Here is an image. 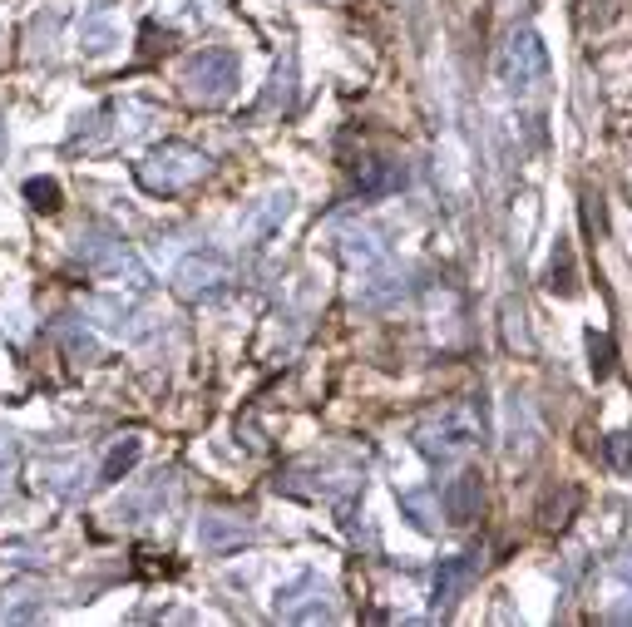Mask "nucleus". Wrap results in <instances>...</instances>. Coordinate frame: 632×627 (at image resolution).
Listing matches in <instances>:
<instances>
[{
  "label": "nucleus",
  "mask_w": 632,
  "mask_h": 627,
  "mask_svg": "<svg viewBox=\"0 0 632 627\" xmlns=\"http://www.w3.org/2000/svg\"><path fill=\"white\" fill-rule=\"evenodd\" d=\"M139 183L158 193V198H168V193H183V188H193L203 173H208V154L203 149H193V144H163L154 154L144 158L139 168Z\"/></svg>",
  "instance_id": "1"
},
{
  "label": "nucleus",
  "mask_w": 632,
  "mask_h": 627,
  "mask_svg": "<svg viewBox=\"0 0 632 627\" xmlns=\"http://www.w3.org/2000/svg\"><path fill=\"white\" fill-rule=\"evenodd\" d=\"M237 79H242V65H237L233 50H203V55L188 60L183 89H188V99H198V104H223V99L237 89Z\"/></svg>",
  "instance_id": "2"
},
{
  "label": "nucleus",
  "mask_w": 632,
  "mask_h": 627,
  "mask_svg": "<svg viewBox=\"0 0 632 627\" xmlns=\"http://www.w3.org/2000/svg\"><path fill=\"white\" fill-rule=\"evenodd\" d=\"M494 70H499V79H504L509 89L529 94V89H539V84L549 79V50L539 45V35H534V30H519V35H509V40H504V50H499Z\"/></svg>",
  "instance_id": "3"
},
{
  "label": "nucleus",
  "mask_w": 632,
  "mask_h": 627,
  "mask_svg": "<svg viewBox=\"0 0 632 627\" xmlns=\"http://www.w3.org/2000/svg\"><path fill=\"white\" fill-rule=\"evenodd\" d=\"M75 252L84 257V267L99 272V277H129V282H144V277H149V272L139 267V257L129 252V242L119 233H109V228H84L75 242Z\"/></svg>",
  "instance_id": "4"
},
{
  "label": "nucleus",
  "mask_w": 632,
  "mask_h": 627,
  "mask_svg": "<svg viewBox=\"0 0 632 627\" xmlns=\"http://www.w3.org/2000/svg\"><path fill=\"white\" fill-rule=\"evenodd\" d=\"M474 420L465 410H440V415H430L420 430H415V445H420V455H430V460H455L460 450H470L474 445Z\"/></svg>",
  "instance_id": "5"
},
{
  "label": "nucleus",
  "mask_w": 632,
  "mask_h": 627,
  "mask_svg": "<svg viewBox=\"0 0 632 627\" xmlns=\"http://www.w3.org/2000/svg\"><path fill=\"white\" fill-rule=\"evenodd\" d=\"M228 277H233V262H228V252H218V247L188 252V257L173 267V287H178V297H188V302L218 292Z\"/></svg>",
  "instance_id": "6"
},
{
  "label": "nucleus",
  "mask_w": 632,
  "mask_h": 627,
  "mask_svg": "<svg viewBox=\"0 0 632 627\" xmlns=\"http://www.w3.org/2000/svg\"><path fill=\"white\" fill-rule=\"evenodd\" d=\"M277 618H287V623H331L336 618L331 583H321L316 573H302L297 583H287L277 593Z\"/></svg>",
  "instance_id": "7"
},
{
  "label": "nucleus",
  "mask_w": 632,
  "mask_h": 627,
  "mask_svg": "<svg viewBox=\"0 0 632 627\" xmlns=\"http://www.w3.org/2000/svg\"><path fill=\"white\" fill-rule=\"evenodd\" d=\"M474 578H479V553H455V558H445L440 573H435V603H440V608H455V603L470 593Z\"/></svg>",
  "instance_id": "8"
},
{
  "label": "nucleus",
  "mask_w": 632,
  "mask_h": 627,
  "mask_svg": "<svg viewBox=\"0 0 632 627\" xmlns=\"http://www.w3.org/2000/svg\"><path fill=\"white\" fill-rule=\"evenodd\" d=\"M440 509H445V519H450V524H474V519H479V509H484V484H479V474H460V479H450V484H445V494H440Z\"/></svg>",
  "instance_id": "9"
},
{
  "label": "nucleus",
  "mask_w": 632,
  "mask_h": 627,
  "mask_svg": "<svg viewBox=\"0 0 632 627\" xmlns=\"http://www.w3.org/2000/svg\"><path fill=\"white\" fill-rule=\"evenodd\" d=\"M198 539H203L208 553H233L252 539V524H247L242 514H208V519L198 524Z\"/></svg>",
  "instance_id": "10"
},
{
  "label": "nucleus",
  "mask_w": 632,
  "mask_h": 627,
  "mask_svg": "<svg viewBox=\"0 0 632 627\" xmlns=\"http://www.w3.org/2000/svg\"><path fill=\"white\" fill-rule=\"evenodd\" d=\"M400 509L410 514V524L420 534H435V519H440V489H410L400 494Z\"/></svg>",
  "instance_id": "11"
},
{
  "label": "nucleus",
  "mask_w": 632,
  "mask_h": 627,
  "mask_svg": "<svg viewBox=\"0 0 632 627\" xmlns=\"http://www.w3.org/2000/svg\"><path fill=\"white\" fill-rule=\"evenodd\" d=\"M405 183V168L400 163H386V158H376L371 168H366V178H361V193L366 198H381V193H391Z\"/></svg>",
  "instance_id": "12"
},
{
  "label": "nucleus",
  "mask_w": 632,
  "mask_h": 627,
  "mask_svg": "<svg viewBox=\"0 0 632 627\" xmlns=\"http://www.w3.org/2000/svg\"><path fill=\"white\" fill-rule=\"evenodd\" d=\"M139 440H119L114 450H109V460H104V470H99V484H119V474L134 470V460H139Z\"/></svg>",
  "instance_id": "13"
},
{
  "label": "nucleus",
  "mask_w": 632,
  "mask_h": 627,
  "mask_svg": "<svg viewBox=\"0 0 632 627\" xmlns=\"http://www.w3.org/2000/svg\"><path fill=\"white\" fill-rule=\"evenodd\" d=\"M287 213H292V193H272V198H267V208L252 218V233L267 237L277 223H282V218H287Z\"/></svg>",
  "instance_id": "14"
},
{
  "label": "nucleus",
  "mask_w": 632,
  "mask_h": 627,
  "mask_svg": "<svg viewBox=\"0 0 632 627\" xmlns=\"http://www.w3.org/2000/svg\"><path fill=\"white\" fill-rule=\"evenodd\" d=\"M114 40H119V35H114V25H109L104 15H89V20H84V50H89V55L114 50Z\"/></svg>",
  "instance_id": "15"
},
{
  "label": "nucleus",
  "mask_w": 632,
  "mask_h": 627,
  "mask_svg": "<svg viewBox=\"0 0 632 627\" xmlns=\"http://www.w3.org/2000/svg\"><path fill=\"white\" fill-rule=\"evenodd\" d=\"M25 198H30L35 208L55 213V208H60V183H55V178H30V183H25Z\"/></svg>",
  "instance_id": "16"
},
{
  "label": "nucleus",
  "mask_w": 632,
  "mask_h": 627,
  "mask_svg": "<svg viewBox=\"0 0 632 627\" xmlns=\"http://www.w3.org/2000/svg\"><path fill=\"white\" fill-rule=\"evenodd\" d=\"M287 109L292 104V60L287 65H277V75H272V89H267V99H262V109Z\"/></svg>",
  "instance_id": "17"
},
{
  "label": "nucleus",
  "mask_w": 632,
  "mask_h": 627,
  "mask_svg": "<svg viewBox=\"0 0 632 627\" xmlns=\"http://www.w3.org/2000/svg\"><path fill=\"white\" fill-rule=\"evenodd\" d=\"M588 356H593V376H608V371H613V341H608V336L593 331V336H588Z\"/></svg>",
  "instance_id": "18"
},
{
  "label": "nucleus",
  "mask_w": 632,
  "mask_h": 627,
  "mask_svg": "<svg viewBox=\"0 0 632 627\" xmlns=\"http://www.w3.org/2000/svg\"><path fill=\"white\" fill-rule=\"evenodd\" d=\"M553 287L573 292V252H568V247H558V252H553Z\"/></svg>",
  "instance_id": "19"
},
{
  "label": "nucleus",
  "mask_w": 632,
  "mask_h": 627,
  "mask_svg": "<svg viewBox=\"0 0 632 627\" xmlns=\"http://www.w3.org/2000/svg\"><path fill=\"white\" fill-rule=\"evenodd\" d=\"M608 460H613L618 470H632V435H613V440H608Z\"/></svg>",
  "instance_id": "20"
},
{
  "label": "nucleus",
  "mask_w": 632,
  "mask_h": 627,
  "mask_svg": "<svg viewBox=\"0 0 632 627\" xmlns=\"http://www.w3.org/2000/svg\"><path fill=\"white\" fill-rule=\"evenodd\" d=\"M5 494H10V474L0 470V504H5Z\"/></svg>",
  "instance_id": "21"
},
{
  "label": "nucleus",
  "mask_w": 632,
  "mask_h": 627,
  "mask_svg": "<svg viewBox=\"0 0 632 627\" xmlns=\"http://www.w3.org/2000/svg\"><path fill=\"white\" fill-rule=\"evenodd\" d=\"M0 154H5V124H0Z\"/></svg>",
  "instance_id": "22"
}]
</instances>
